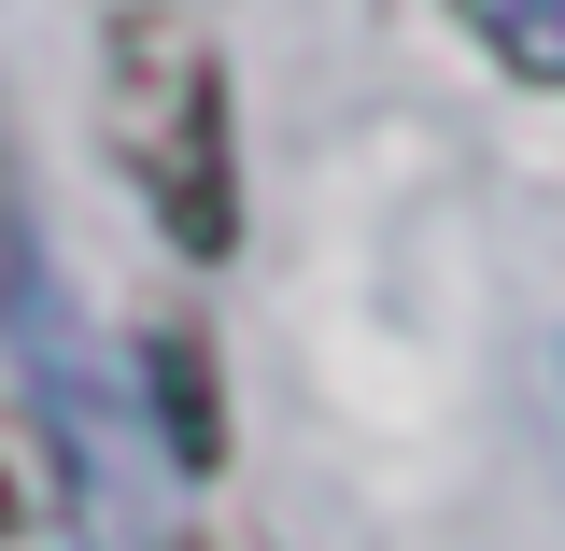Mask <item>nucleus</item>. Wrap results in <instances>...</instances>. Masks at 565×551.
<instances>
[{
	"mask_svg": "<svg viewBox=\"0 0 565 551\" xmlns=\"http://www.w3.org/2000/svg\"><path fill=\"white\" fill-rule=\"evenodd\" d=\"M99 128H114V170L141 184V212H156L184 255H226V241H241L226 57H212L184 14H128V29H114V57H99Z\"/></svg>",
	"mask_w": 565,
	"mask_h": 551,
	"instance_id": "nucleus-1",
	"label": "nucleus"
},
{
	"mask_svg": "<svg viewBox=\"0 0 565 551\" xmlns=\"http://www.w3.org/2000/svg\"><path fill=\"white\" fill-rule=\"evenodd\" d=\"M141 368H156L170 467H212V453H226V424H212V353H199V326H156V340H141Z\"/></svg>",
	"mask_w": 565,
	"mask_h": 551,
	"instance_id": "nucleus-2",
	"label": "nucleus"
},
{
	"mask_svg": "<svg viewBox=\"0 0 565 551\" xmlns=\"http://www.w3.org/2000/svg\"><path fill=\"white\" fill-rule=\"evenodd\" d=\"M452 29H467L509 85H565V0H452Z\"/></svg>",
	"mask_w": 565,
	"mask_h": 551,
	"instance_id": "nucleus-3",
	"label": "nucleus"
},
{
	"mask_svg": "<svg viewBox=\"0 0 565 551\" xmlns=\"http://www.w3.org/2000/svg\"><path fill=\"white\" fill-rule=\"evenodd\" d=\"M14 509H29V495H14V467H0V523H14Z\"/></svg>",
	"mask_w": 565,
	"mask_h": 551,
	"instance_id": "nucleus-4",
	"label": "nucleus"
}]
</instances>
